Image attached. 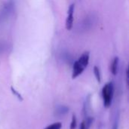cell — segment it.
I'll return each instance as SVG.
<instances>
[{
  "instance_id": "obj_1",
  "label": "cell",
  "mask_w": 129,
  "mask_h": 129,
  "mask_svg": "<svg viewBox=\"0 0 129 129\" xmlns=\"http://www.w3.org/2000/svg\"><path fill=\"white\" fill-rule=\"evenodd\" d=\"M89 58L90 54L88 51H85L82 54V56L74 63L73 67V79L77 78L79 76H80L85 69L87 67L89 63Z\"/></svg>"
},
{
  "instance_id": "obj_2",
  "label": "cell",
  "mask_w": 129,
  "mask_h": 129,
  "mask_svg": "<svg viewBox=\"0 0 129 129\" xmlns=\"http://www.w3.org/2000/svg\"><path fill=\"white\" fill-rule=\"evenodd\" d=\"M114 93V86L113 82L107 83L102 89V96L104 100V105L105 107H109L113 101Z\"/></svg>"
},
{
  "instance_id": "obj_3",
  "label": "cell",
  "mask_w": 129,
  "mask_h": 129,
  "mask_svg": "<svg viewBox=\"0 0 129 129\" xmlns=\"http://www.w3.org/2000/svg\"><path fill=\"white\" fill-rule=\"evenodd\" d=\"M74 10H75V5L72 4L68 8L67 11V17L66 20V28L67 30H71L73 26V20H74Z\"/></svg>"
},
{
  "instance_id": "obj_4",
  "label": "cell",
  "mask_w": 129,
  "mask_h": 129,
  "mask_svg": "<svg viewBox=\"0 0 129 129\" xmlns=\"http://www.w3.org/2000/svg\"><path fill=\"white\" fill-rule=\"evenodd\" d=\"M69 111V108L66 106H59L56 109V114L57 116H63Z\"/></svg>"
},
{
  "instance_id": "obj_5",
  "label": "cell",
  "mask_w": 129,
  "mask_h": 129,
  "mask_svg": "<svg viewBox=\"0 0 129 129\" xmlns=\"http://www.w3.org/2000/svg\"><path fill=\"white\" fill-rule=\"evenodd\" d=\"M118 65H119V57H116L112 63L111 65V72L113 75H116L117 74V71H118Z\"/></svg>"
},
{
  "instance_id": "obj_6",
  "label": "cell",
  "mask_w": 129,
  "mask_h": 129,
  "mask_svg": "<svg viewBox=\"0 0 129 129\" xmlns=\"http://www.w3.org/2000/svg\"><path fill=\"white\" fill-rule=\"evenodd\" d=\"M94 76H95V77H96L98 82H101V72H100V69H99L97 66H95V67H94Z\"/></svg>"
},
{
  "instance_id": "obj_7",
  "label": "cell",
  "mask_w": 129,
  "mask_h": 129,
  "mask_svg": "<svg viewBox=\"0 0 129 129\" xmlns=\"http://www.w3.org/2000/svg\"><path fill=\"white\" fill-rule=\"evenodd\" d=\"M61 127H62L61 122H55V123H53L52 125L47 126L45 129H60Z\"/></svg>"
},
{
  "instance_id": "obj_8",
  "label": "cell",
  "mask_w": 129,
  "mask_h": 129,
  "mask_svg": "<svg viewBox=\"0 0 129 129\" xmlns=\"http://www.w3.org/2000/svg\"><path fill=\"white\" fill-rule=\"evenodd\" d=\"M76 127V118L73 115V118H72L71 124H70V129H75Z\"/></svg>"
},
{
  "instance_id": "obj_9",
  "label": "cell",
  "mask_w": 129,
  "mask_h": 129,
  "mask_svg": "<svg viewBox=\"0 0 129 129\" xmlns=\"http://www.w3.org/2000/svg\"><path fill=\"white\" fill-rule=\"evenodd\" d=\"M11 91H12V93H13L14 95H16V96L17 97V98H18L20 101H22V100H23V98L21 97L20 94H19V92H17L13 87H11Z\"/></svg>"
},
{
  "instance_id": "obj_10",
  "label": "cell",
  "mask_w": 129,
  "mask_h": 129,
  "mask_svg": "<svg viewBox=\"0 0 129 129\" xmlns=\"http://www.w3.org/2000/svg\"><path fill=\"white\" fill-rule=\"evenodd\" d=\"M80 129H88V125L86 122H82L81 125H80Z\"/></svg>"
}]
</instances>
